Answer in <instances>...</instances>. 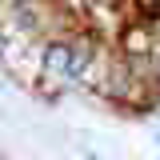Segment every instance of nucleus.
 Here are the masks:
<instances>
[{"instance_id": "1", "label": "nucleus", "mask_w": 160, "mask_h": 160, "mask_svg": "<svg viewBox=\"0 0 160 160\" xmlns=\"http://www.w3.org/2000/svg\"><path fill=\"white\" fill-rule=\"evenodd\" d=\"M156 4H160V0H156Z\"/></svg>"}]
</instances>
